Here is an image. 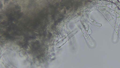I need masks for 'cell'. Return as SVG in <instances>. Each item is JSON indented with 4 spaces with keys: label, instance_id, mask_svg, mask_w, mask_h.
Wrapping results in <instances>:
<instances>
[{
    "label": "cell",
    "instance_id": "cell-1",
    "mask_svg": "<svg viewBox=\"0 0 120 68\" xmlns=\"http://www.w3.org/2000/svg\"><path fill=\"white\" fill-rule=\"evenodd\" d=\"M109 22L120 38V29L117 25L113 19L110 20Z\"/></svg>",
    "mask_w": 120,
    "mask_h": 68
}]
</instances>
